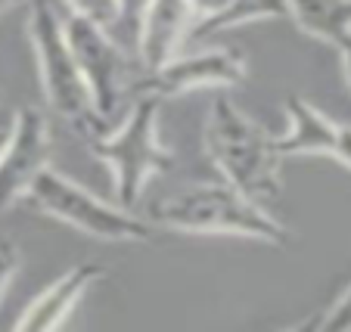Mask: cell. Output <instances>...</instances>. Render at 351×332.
Here are the masks:
<instances>
[{
	"label": "cell",
	"mask_w": 351,
	"mask_h": 332,
	"mask_svg": "<svg viewBox=\"0 0 351 332\" xmlns=\"http://www.w3.org/2000/svg\"><path fill=\"white\" fill-rule=\"evenodd\" d=\"M153 224L190 236H245V240L286 246L289 233L261 202L233 183H193L174 190L149 208Z\"/></svg>",
	"instance_id": "1"
},
{
	"label": "cell",
	"mask_w": 351,
	"mask_h": 332,
	"mask_svg": "<svg viewBox=\"0 0 351 332\" xmlns=\"http://www.w3.org/2000/svg\"><path fill=\"white\" fill-rule=\"evenodd\" d=\"M206 153L227 183L267 205L280 196V155L274 137L243 115L233 100L218 97L206 121Z\"/></svg>",
	"instance_id": "2"
},
{
	"label": "cell",
	"mask_w": 351,
	"mask_h": 332,
	"mask_svg": "<svg viewBox=\"0 0 351 332\" xmlns=\"http://www.w3.org/2000/svg\"><path fill=\"white\" fill-rule=\"evenodd\" d=\"M162 97L143 90L134 100L131 115L112 133L87 131V146L99 162H106L115 180V202L134 208L143 199V190L156 174L174 168V153L159 137V109Z\"/></svg>",
	"instance_id": "3"
},
{
	"label": "cell",
	"mask_w": 351,
	"mask_h": 332,
	"mask_svg": "<svg viewBox=\"0 0 351 332\" xmlns=\"http://www.w3.org/2000/svg\"><path fill=\"white\" fill-rule=\"evenodd\" d=\"M25 202L32 212L56 218L62 224L75 227V230L87 233L93 240L103 242H149V224L140 220L131 208L125 205H109L72 177L56 171L53 165L44 168L38 174L25 193Z\"/></svg>",
	"instance_id": "4"
},
{
	"label": "cell",
	"mask_w": 351,
	"mask_h": 332,
	"mask_svg": "<svg viewBox=\"0 0 351 332\" xmlns=\"http://www.w3.org/2000/svg\"><path fill=\"white\" fill-rule=\"evenodd\" d=\"M28 38L34 47L47 106L69 121H84L97 115L69 40L66 19L60 16L53 0H28Z\"/></svg>",
	"instance_id": "5"
},
{
	"label": "cell",
	"mask_w": 351,
	"mask_h": 332,
	"mask_svg": "<svg viewBox=\"0 0 351 332\" xmlns=\"http://www.w3.org/2000/svg\"><path fill=\"white\" fill-rule=\"evenodd\" d=\"M66 31L72 40L75 60L87 81L97 118H109L121 106V93L128 81V53L119 40L109 38V28L84 19V16H66Z\"/></svg>",
	"instance_id": "6"
},
{
	"label": "cell",
	"mask_w": 351,
	"mask_h": 332,
	"mask_svg": "<svg viewBox=\"0 0 351 332\" xmlns=\"http://www.w3.org/2000/svg\"><path fill=\"white\" fill-rule=\"evenodd\" d=\"M50 153H53V137L47 115L32 106L16 109L7 146L0 149V214L13 202L25 199L38 174L50 168Z\"/></svg>",
	"instance_id": "7"
},
{
	"label": "cell",
	"mask_w": 351,
	"mask_h": 332,
	"mask_svg": "<svg viewBox=\"0 0 351 332\" xmlns=\"http://www.w3.org/2000/svg\"><path fill=\"white\" fill-rule=\"evenodd\" d=\"M249 66H245L243 53L233 47H208L199 53L174 56L171 62L159 68V72L146 75L143 90L156 93L162 100H174L193 90H206V87H237L245 81Z\"/></svg>",
	"instance_id": "8"
},
{
	"label": "cell",
	"mask_w": 351,
	"mask_h": 332,
	"mask_svg": "<svg viewBox=\"0 0 351 332\" xmlns=\"http://www.w3.org/2000/svg\"><path fill=\"white\" fill-rule=\"evenodd\" d=\"M103 277H106V267L93 264V261L69 267L60 279H53V283L19 314V320H16L13 326L16 329H32V332L60 329V326L72 317L75 307L81 305V298H84Z\"/></svg>",
	"instance_id": "9"
},
{
	"label": "cell",
	"mask_w": 351,
	"mask_h": 332,
	"mask_svg": "<svg viewBox=\"0 0 351 332\" xmlns=\"http://www.w3.org/2000/svg\"><path fill=\"white\" fill-rule=\"evenodd\" d=\"M193 28H196L193 0H149L137 44V56L143 62L146 75L159 72L165 62H171L178 56L180 44L193 34Z\"/></svg>",
	"instance_id": "10"
},
{
	"label": "cell",
	"mask_w": 351,
	"mask_h": 332,
	"mask_svg": "<svg viewBox=\"0 0 351 332\" xmlns=\"http://www.w3.org/2000/svg\"><path fill=\"white\" fill-rule=\"evenodd\" d=\"M286 115H289V127L274 137L280 155L292 159V155H332L339 146V131L342 125L324 115L317 106H311L302 97H289L286 100Z\"/></svg>",
	"instance_id": "11"
},
{
	"label": "cell",
	"mask_w": 351,
	"mask_h": 332,
	"mask_svg": "<svg viewBox=\"0 0 351 332\" xmlns=\"http://www.w3.org/2000/svg\"><path fill=\"white\" fill-rule=\"evenodd\" d=\"M292 22L336 50L339 40L351 34V0H292Z\"/></svg>",
	"instance_id": "12"
},
{
	"label": "cell",
	"mask_w": 351,
	"mask_h": 332,
	"mask_svg": "<svg viewBox=\"0 0 351 332\" xmlns=\"http://www.w3.org/2000/svg\"><path fill=\"white\" fill-rule=\"evenodd\" d=\"M261 19H289L292 22V0H233L215 22L196 28L193 38L202 40L208 34L224 31V28H237V25H245V22H261Z\"/></svg>",
	"instance_id": "13"
},
{
	"label": "cell",
	"mask_w": 351,
	"mask_h": 332,
	"mask_svg": "<svg viewBox=\"0 0 351 332\" xmlns=\"http://www.w3.org/2000/svg\"><path fill=\"white\" fill-rule=\"evenodd\" d=\"M66 3L75 16H84V19L97 22V25H103V28L119 25L121 0H66Z\"/></svg>",
	"instance_id": "14"
},
{
	"label": "cell",
	"mask_w": 351,
	"mask_h": 332,
	"mask_svg": "<svg viewBox=\"0 0 351 332\" xmlns=\"http://www.w3.org/2000/svg\"><path fill=\"white\" fill-rule=\"evenodd\" d=\"M311 329L320 332H339V329H351V286L326 307V314H320L317 320H311Z\"/></svg>",
	"instance_id": "15"
},
{
	"label": "cell",
	"mask_w": 351,
	"mask_h": 332,
	"mask_svg": "<svg viewBox=\"0 0 351 332\" xmlns=\"http://www.w3.org/2000/svg\"><path fill=\"white\" fill-rule=\"evenodd\" d=\"M149 10V0H121V16H119V28L137 50L140 44V31H143V19Z\"/></svg>",
	"instance_id": "16"
},
{
	"label": "cell",
	"mask_w": 351,
	"mask_h": 332,
	"mask_svg": "<svg viewBox=\"0 0 351 332\" xmlns=\"http://www.w3.org/2000/svg\"><path fill=\"white\" fill-rule=\"evenodd\" d=\"M19 267H22L19 246H16V242H10V240H0V301H3V295H7L13 277L19 273Z\"/></svg>",
	"instance_id": "17"
},
{
	"label": "cell",
	"mask_w": 351,
	"mask_h": 332,
	"mask_svg": "<svg viewBox=\"0 0 351 332\" xmlns=\"http://www.w3.org/2000/svg\"><path fill=\"white\" fill-rule=\"evenodd\" d=\"M230 3H233V0H193V10H196V28L215 22L227 7H230ZM196 28H193V31H196ZM190 38H193V34H190Z\"/></svg>",
	"instance_id": "18"
},
{
	"label": "cell",
	"mask_w": 351,
	"mask_h": 332,
	"mask_svg": "<svg viewBox=\"0 0 351 332\" xmlns=\"http://www.w3.org/2000/svg\"><path fill=\"white\" fill-rule=\"evenodd\" d=\"M332 159L342 162L345 168H351V125H342V131H339V146L332 153Z\"/></svg>",
	"instance_id": "19"
},
{
	"label": "cell",
	"mask_w": 351,
	"mask_h": 332,
	"mask_svg": "<svg viewBox=\"0 0 351 332\" xmlns=\"http://www.w3.org/2000/svg\"><path fill=\"white\" fill-rule=\"evenodd\" d=\"M336 53H339V60H342L345 81H348V87H351V34H345V38L336 44Z\"/></svg>",
	"instance_id": "20"
},
{
	"label": "cell",
	"mask_w": 351,
	"mask_h": 332,
	"mask_svg": "<svg viewBox=\"0 0 351 332\" xmlns=\"http://www.w3.org/2000/svg\"><path fill=\"white\" fill-rule=\"evenodd\" d=\"M16 7H28V0H0V16L16 10Z\"/></svg>",
	"instance_id": "21"
},
{
	"label": "cell",
	"mask_w": 351,
	"mask_h": 332,
	"mask_svg": "<svg viewBox=\"0 0 351 332\" xmlns=\"http://www.w3.org/2000/svg\"><path fill=\"white\" fill-rule=\"evenodd\" d=\"M10 127H13V121H10V125H0V149L7 146V137H10Z\"/></svg>",
	"instance_id": "22"
}]
</instances>
